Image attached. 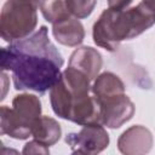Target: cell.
<instances>
[{
  "label": "cell",
  "mask_w": 155,
  "mask_h": 155,
  "mask_svg": "<svg viewBox=\"0 0 155 155\" xmlns=\"http://www.w3.org/2000/svg\"><path fill=\"white\" fill-rule=\"evenodd\" d=\"M63 64L64 59L48 39L45 25L1 48V69L12 71L13 86L19 91L44 94L59 80Z\"/></svg>",
  "instance_id": "1"
},
{
  "label": "cell",
  "mask_w": 155,
  "mask_h": 155,
  "mask_svg": "<svg viewBox=\"0 0 155 155\" xmlns=\"http://www.w3.org/2000/svg\"><path fill=\"white\" fill-rule=\"evenodd\" d=\"M38 7L30 0H6L0 13V34L7 42L29 36L38 24Z\"/></svg>",
  "instance_id": "3"
},
{
  "label": "cell",
  "mask_w": 155,
  "mask_h": 155,
  "mask_svg": "<svg viewBox=\"0 0 155 155\" xmlns=\"http://www.w3.org/2000/svg\"><path fill=\"white\" fill-rule=\"evenodd\" d=\"M30 1L34 4L35 7H39V5H40V2H41V0H30Z\"/></svg>",
  "instance_id": "18"
},
{
  "label": "cell",
  "mask_w": 155,
  "mask_h": 155,
  "mask_svg": "<svg viewBox=\"0 0 155 155\" xmlns=\"http://www.w3.org/2000/svg\"><path fill=\"white\" fill-rule=\"evenodd\" d=\"M153 134L142 125H134L121 133L117 139V149L125 155H143L153 148Z\"/></svg>",
  "instance_id": "6"
},
{
  "label": "cell",
  "mask_w": 155,
  "mask_h": 155,
  "mask_svg": "<svg viewBox=\"0 0 155 155\" xmlns=\"http://www.w3.org/2000/svg\"><path fill=\"white\" fill-rule=\"evenodd\" d=\"M40 11L44 18L52 24L71 17L65 0H41Z\"/></svg>",
  "instance_id": "13"
},
{
  "label": "cell",
  "mask_w": 155,
  "mask_h": 155,
  "mask_svg": "<svg viewBox=\"0 0 155 155\" xmlns=\"http://www.w3.org/2000/svg\"><path fill=\"white\" fill-rule=\"evenodd\" d=\"M103 65L102 54L91 46H81L74 50L69 57L68 67L75 68L88 76L92 81L94 80Z\"/></svg>",
  "instance_id": "7"
},
{
  "label": "cell",
  "mask_w": 155,
  "mask_h": 155,
  "mask_svg": "<svg viewBox=\"0 0 155 155\" xmlns=\"http://www.w3.org/2000/svg\"><path fill=\"white\" fill-rule=\"evenodd\" d=\"M31 125L23 120L12 108L1 105L0 108V133L15 139H27L31 136Z\"/></svg>",
  "instance_id": "8"
},
{
  "label": "cell",
  "mask_w": 155,
  "mask_h": 155,
  "mask_svg": "<svg viewBox=\"0 0 155 155\" xmlns=\"http://www.w3.org/2000/svg\"><path fill=\"white\" fill-rule=\"evenodd\" d=\"M155 24V12L144 2L128 10H104L92 28L97 46L110 52L119 48L121 41L133 39Z\"/></svg>",
  "instance_id": "2"
},
{
  "label": "cell",
  "mask_w": 155,
  "mask_h": 155,
  "mask_svg": "<svg viewBox=\"0 0 155 155\" xmlns=\"http://www.w3.org/2000/svg\"><path fill=\"white\" fill-rule=\"evenodd\" d=\"M91 91L96 101L99 102L109 97L125 93V85L116 74L111 71H104L94 79Z\"/></svg>",
  "instance_id": "10"
},
{
  "label": "cell",
  "mask_w": 155,
  "mask_h": 155,
  "mask_svg": "<svg viewBox=\"0 0 155 155\" xmlns=\"http://www.w3.org/2000/svg\"><path fill=\"white\" fill-rule=\"evenodd\" d=\"M52 34L59 44L69 47L79 46L85 39L84 25L75 17H69L62 22L53 24Z\"/></svg>",
  "instance_id": "9"
},
{
  "label": "cell",
  "mask_w": 155,
  "mask_h": 155,
  "mask_svg": "<svg viewBox=\"0 0 155 155\" xmlns=\"http://www.w3.org/2000/svg\"><path fill=\"white\" fill-rule=\"evenodd\" d=\"M65 143L74 154L94 155L107 149L109 145V134L102 124H92L84 126L78 133L67 134Z\"/></svg>",
  "instance_id": "4"
},
{
  "label": "cell",
  "mask_w": 155,
  "mask_h": 155,
  "mask_svg": "<svg viewBox=\"0 0 155 155\" xmlns=\"http://www.w3.org/2000/svg\"><path fill=\"white\" fill-rule=\"evenodd\" d=\"M23 154H48V147L44 145L42 143L38 142L36 139L28 142L23 148Z\"/></svg>",
  "instance_id": "15"
},
{
  "label": "cell",
  "mask_w": 155,
  "mask_h": 155,
  "mask_svg": "<svg viewBox=\"0 0 155 155\" xmlns=\"http://www.w3.org/2000/svg\"><path fill=\"white\" fill-rule=\"evenodd\" d=\"M62 136V128L57 120L50 116L38 117L31 127V137L46 147L56 144Z\"/></svg>",
  "instance_id": "11"
},
{
  "label": "cell",
  "mask_w": 155,
  "mask_h": 155,
  "mask_svg": "<svg viewBox=\"0 0 155 155\" xmlns=\"http://www.w3.org/2000/svg\"><path fill=\"white\" fill-rule=\"evenodd\" d=\"M71 16L78 19L87 18L94 10L97 0H65Z\"/></svg>",
  "instance_id": "14"
},
{
  "label": "cell",
  "mask_w": 155,
  "mask_h": 155,
  "mask_svg": "<svg viewBox=\"0 0 155 155\" xmlns=\"http://www.w3.org/2000/svg\"><path fill=\"white\" fill-rule=\"evenodd\" d=\"M99 105V119L108 128H119L134 115V104L125 94H116L97 102Z\"/></svg>",
  "instance_id": "5"
},
{
  "label": "cell",
  "mask_w": 155,
  "mask_h": 155,
  "mask_svg": "<svg viewBox=\"0 0 155 155\" xmlns=\"http://www.w3.org/2000/svg\"><path fill=\"white\" fill-rule=\"evenodd\" d=\"M142 2H144L150 10L155 12V0H142Z\"/></svg>",
  "instance_id": "17"
},
{
  "label": "cell",
  "mask_w": 155,
  "mask_h": 155,
  "mask_svg": "<svg viewBox=\"0 0 155 155\" xmlns=\"http://www.w3.org/2000/svg\"><path fill=\"white\" fill-rule=\"evenodd\" d=\"M132 0H108V8L111 10H125L131 5Z\"/></svg>",
  "instance_id": "16"
},
{
  "label": "cell",
  "mask_w": 155,
  "mask_h": 155,
  "mask_svg": "<svg viewBox=\"0 0 155 155\" xmlns=\"http://www.w3.org/2000/svg\"><path fill=\"white\" fill-rule=\"evenodd\" d=\"M12 109L28 124L33 126L34 121L41 116V102L35 94L22 93L12 99Z\"/></svg>",
  "instance_id": "12"
}]
</instances>
